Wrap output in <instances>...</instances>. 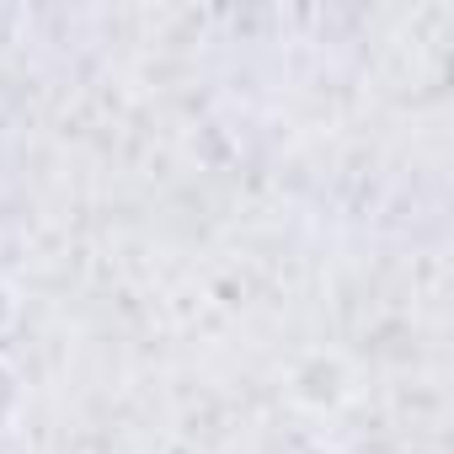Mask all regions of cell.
I'll return each mask as SVG.
<instances>
[{
    "label": "cell",
    "mask_w": 454,
    "mask_h": 454,
    "mask_svg": "<svg viewBox=\"0 0 454 454\" xmlns=\"http://www.w3.org/2000/svg\"><path fill=\"white\" fill-rule=\"evenodd\" d=\"M12 411H17V380H12L6 364H0V427L12 422Z\"/></svg>",
    "instance_id": "cell-1"
}]
</instances>
